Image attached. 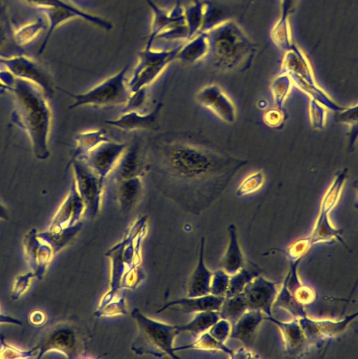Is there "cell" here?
<instances>
[{
  "instance_id": "1",
  "label": "cell",
  "mask_w": 358,
  "mask_h": 359,
  "mask_svg": "<svg viewBox=\"0 0 358 359\" xmlns=\"http://www.w3.org/2000/svg\"><path fill=\"white\" fill-rule=\"evenodd\" d=\"M161 163L178 180L210 187L218 195L248 162L194 144L175 141L160 150Z\"/></svg>"
},
{
  "instance_id": "2",
  "label": "cell",
  "mask_w": 358,
  "mask_h": 359,
  "mask_svg": "<svg viewBox=\"0 0 358 359\" xmlns=\"http://www.w3.org/2000/svg\"><path fill=\"white\" fill-rule=\"evenodd\" d=\"M132 317L137 322L139 334L132 346L137 354H152L157 357L166 355L180 358L175 354L173 347L175 337L180 333L178 326L168 325L142 315L135 309Z\"/></svg>"
},
{
  "instance_id": "3",
  "label": "cell",
  "mask_w": 358,
  "mask_h": 359,
  "mask_svg": "<svg viewBox=\"0 0 358 359\" xmlns=\"http://www.w3.org/2000/svg\"><path fill=\"white\" fill-rule=\"evenodd\" d=\"M187 41H182L172 49L153 50L145 49L139 53V60L133 76L128 83L130 93L146 89L163 73L166 67L174 60Z\"/></svg>"
},
{
  "instance_id": "4",
  "label": "cell",
  "mask_w": 358,
  "mask_h": 359,
  "mask_svg": "<svg viewBox=\"0 0 358 359\" xmlns=\"http://www.w3.org/2000/svg\"><path fill=\"white\" fill-rule=\"evenodd\" d=\"M129 65L110 78L99 83L90 91L81 94H69L76 102L70 108L85 106L99 108H112L126 105L130 92L126 84V75Z\"/></svg>"
},
{
  "instance_id": "5",
  "label": "cell",
  "mask_w": 358,
  "mask_h": 359,
  "mask_svg": "<svg viewBox=\"0 0 358 359\" xmlns=\"http://www.w3.org/2000/svg\"><path fill=\"white\" fill-rule=\"evenodd\" d=\"M77 191L85 208L92 217L99 212L104 192L105 182L83 160L74 164Z\"/></svg>"
},
{
  "instance_id": "6",
  "label": "cell",
  "mask_w": 358,
  "mask_h": 359,
  "mask_svg": "<svg viewBox=\"0 0 358 359\" xmlns=\"http://www.w3.org/2000/svg\"><path fill=\"white\" fill-rule=\"evenodd\" d=\"M126 149L123 143L112 140L101 143L89 152L82 160L103 181L112 174Z\"/></svg>"
},
{
  "instance_id": "7",
  "label": "cell",
  "mask_w": 358,
  "mask_h": 359,
  "mask_svg": "<svg viewBox=\"0 0 358 359\" xmlns=\"http://www.w3.org/2000/svg\"><path fill=\"white\" fill-rule=\"evenodd\" d=\"M197 102L223 122L233 124L237 119V108L232 99L218 85L202 88L196 95Z\"/></svg>"
},
{
  "instance_id": "8",
  "label": "cell",
  "mask_w": 358,
  "mask_h": 359,
  "mask_svg": "<svg viewBox=\"0 0 358 359\" xmlns=\"http://www.w3.org/2000/svg\"><path fill=\"white\" fill-rule=\"evenodd\" d=\"M243 294L248 310L259 311L271 316V307L277 295L275 283L257 276L245 287Z\"/></svg>"
},
{
  "instance_id": "9",
  "label": "cell",
  "mask_w": 358,
  "mask_h": 359,
  "mask_svg": "<svg viewBox=\"0 0 358 359\" xmlns=\"http://www.w3.org/2000/svg\"><path fill=\"white\" fill-rule=\"evenodd\" d=\"M146 159L140 147L135 143L126 149L111 174L116 182L144 176Z\"/></svg>"
},
{
  "instance_id": "10",
  "label": "cell",
  "mask_w": 358,
  "mask_h": 359,
  "mask_svg": "<svg viewBox=\"0 0 358 359\" xmlns=\"http://www.w3.org/2000/svg\"><path fill=\"white\" fill-rule=\"evenodd\" d=\"M347 178L348 169L341 170L335 174L322 199L316 228L321 231H327L332 228L328 214L339 201Z\"/></svg>"
},
{
  "instance_id": "11",
  "label": "cell",
  "mask_w": 358,
  "mask_h": 359,
  "mask_svg": "<svg viewBox=\"0 0 358 359\" xmlns=\"http://www.w3.org/2000/svg\"><path fill=\"white\" fill-rule=\"evenodd\" d=\"M357 316V314L356 313L338 322L330 321L316 322L305 317L301 318L298 322L308 342L309 341L313 342L323 338L332 337L341 333Z\"/></svg>"
},
{
  "instance_id": "12",
  "label": "cell",
  "mask_w": 358,
  "mask_h": 359,
  "mask_svg": "<svg viewBox=\"0 0 358 359\" xmlns=\"http://www.w3.org/2000/svg\"><path fill=\"white\" fill-rule=\"evenodd\" d=\"M162 106V103H159L146 115L139 114L135 110L127 111L116 119L106 120L105 123L126 131L151 129L156 125Z\"/></svg>"
},
{
  "instance_id": "13",
  "label": "cell",
  "mask_w": 358,
  "mask_h": 359,
  "mask_svg": "<svg viewBox=\"0 0 358 359\" xmlns=\"http://www.w3.org/2000/svg\"><path fill=\"white\" fill-rule=\"evenodd\" d=\"M225 298L217 297L212 295H207L201 297H188L165 306L158 312L173 306H178L185 313L202 312L207 311H220Z\"/></svg>"
},
{
  "instance_id": "14",
  "label": "cell",
  "mask_w": 358,
  "mask_h": 359,
  "mask_svg": "<svg viewBox=\"0 0 358 359\" xmlns=\"http://www.w3.org/2000/svg\"><path fill=\"white\" fill-rule=\"evenodd\" d=\"M264 319L262 312L248 310L232 326L230 337L240 340L246 346L250 345L259 325Z\"/></svg>"
},
{
  "instance_id": "15",
  "label": "cell",
  "mask_w": 358,
  "mask_h": 359,
  "mask_svg": "<svg viewBox=\"0 0 358 359\" xmlns=\"http://www.w3.org/2000/svg\"><path fill=\"white\" fill-rule=\"evenodd\" d=\"M264 319L269 320L280 327L283 335L286 351L291 355H298L304 351L309 342L298 321L286 324L278 322L272 317H264Z\"/></svg>"
},
{
  "instance_id": "16",
  "label": "cell",
  "mask_w": 358,
  "mask_h": 359,
  "mask_svg": "<svg viewBox=\"0 0 358 359\" xmlns=\"http://www.w3.org/2000/svg\"><path fill=\"white\" fill-rule=\"evenodd\" d=\"M212 273L204 263V240L201 241L199 259L188 286V297H201L210 294Z\"/></svg>"
},
{
  "instance_id": "17",
  "label": "cell",
  "mask_w": 358,
  "mask_h": 359,
  "mask_svg": "<svg viewBox=\"0 0 358 359\" xmlns=\"http://www.w3.org/2000/svg\"><path fill=\"white\" fill-rule=\"evenodd\" d=\"M230 242L223 260V270L232 276L244 266V258L239 243L237 228L234 225L229 227Z\"/></svg>"
},
{
  "instance_id": "18",
  "label": "cell",
  "mask_w": 358,
  "mask_h": 359,
  "mask_svg": "<svg viewBox=\"0 0 358 359\" xmlns=\"http://www.w3.org/2000/svg\"><path fill=\"white\" fill-rule=\"evenodd\" d=\"M209 51L206 33H199L185 42L178 53L177 59L187 63H194L207 55Z\"/></svg>"
},
{
  "instance_id": "19",
  "label": "cell",
  "mask_w": 358,
  "mask_h": 359,
  "mask_svg": "<svg viewBox=\"0 0 358 359\" xmlns=\"http://www.w3.org/2000/svg\"><path fill=\"white\" fill-rule=\"evenodd\" d=\"M117 199L121 208L130 209L137 201L143 190L141 177L131 178L117 182Z\"/></svg>"
},
{
  "instance_id": "20",
  "label": "cell",
  "mask_w": 358,
  "mask_h": 359,
  "mask_svg": "<svg viewBox=\"0 0 358 359\" xmlns=\"http://www.w3.org/2000/svg\"><path fill=\"white\" fill-rule=\"evenodd\" d=\"M153 13V20L151 26V35L148 38L147 44L145 49H151L153 42L156 40L157 37L164 31L167 28L177 26L175 25L169 12L164 11L160 8L154 3L153 0H146Z\"/></svg>"
},
{
  "instance_id": "21",
  "label": "cell",
  "mask_w": 358,
  "mask_h": 359,
  "mask_svg": "<svg viewBox=\"0 0 358 359\" xmlns=\"http://www.w3.org/2000/svg\"><path fill=\"white\" fill-rule=\"evenodd\" d=\"M77 140L78 146L76 154L82 159L101 142L111 139L105 129H99L83 133Z\"/></svg>"
},
{
  "instance_id": "22",
  "label": "cell",
  "mask_w": 358,
  "mask_h": 359,
  "mask_svg": "<svg viewBox=\"0 0 358 359\" xmlns=\"http://www.w3.org/2000/svg\"><path fill=\"white\" fill-rule=\"evenodd\" d=\"M248 311L243 292L230 299H225L219 311L221 318L234 325Z\"/></svg>"
},
{
  "instance_id": "23",
  "label": "cell",
  "mask_w": 358,
  "mask_h": 359,
  "mask_svg": "<svg viewBox=\"0 0 358 359\" xmlns=\"http://www.w3.org/2000/svg\"><path fill=\"white\" fill-rule=\"evenodd\" d=\"M219 311L202 312L196 314L195 318L189 324L178 326V330L181 331H189L195 336L210 329L214 324L221 319Z\"/></svg>"
},
{
  "instance_id": "24",
  "label": "cell",
  "mask_w": 358,
  "mask_h": 359,
  "mask_svg": "<svg viewBox=\"0 0 358 359\" xmlns=\"http://www.w3.org/2000/svg\"><path fill=\"white\" fill-rule=\"evenodd\" d=\"M293 84L287 74L278 76L272 82L271 90L275 108L282 110L286 100L290 95Z\"/></svg>"
},
{
  "instance_id": "25",
  "label": "cell",
  "mask_w": 358,
  "mask_h": 359,
  "mask_svg": "<svg viewBox=\"0 0 358 359\" xmlns=\"http://www.w3.org/2000/svg\"><path fill=\"white\" fill-rule=\"evenodd\" d=\"M185 16L189 31V41L199 33L201 30L203 18V4L195 0L185 10Z\"/></svg>"
},
{
  "instance_id": "26",
  "label": "cell",
  "mask_w": 358,
  "mask_h": 359,
  "mask_svg": "<svg viewBox=\"0 0 358 359\" xmlns=\"http://www.w3.org/2000/svg\"><path fill=\"white\" fill-rule=\"evenodd\" d=\"M257 276H259L257 273L244 268L230 276L229 288L225 299H230L241 294L246 285Z\"/></svg>"
},
{
  "instance_id": "27",
  "label": "cell",
  "mask_w": 358,
  "mask_h": 359,
  "mask_svg": "<svg viewBox=\"0 0 358 359\" xmlns=\"http://www.w3.org/2000/svg\"><path fill=\"white\" fill-rule=\"evenodd\" d=\"M274 303L280 308L289 311L293 317L297 318L307 317L303 305L296 301L291 292L288 290L285 283L281 294L279 295V297L277 298L276 302Z\"/></svg>"
},
{
  "instance_id": "28",
  "label": "cell",
  "mask_w": 358,
  "mask_h": 359,
  "mask_svg": "<svg viewBox=\"0 0 358 359\" xmlns=\"http://www.w3.org/2000/svg\"><path fill=\"white\" fill-rule=\"evenodd\" d=\"M265 177L262 172H255L246 176L239 185L236 194L238 197L253 194L262 188Z\"/></svg>"
},
{
  "instance_id": "29",
  "label": "cell",
  "mask_w": 358,
  "mask_h": 359,
  "mask_svg": "<svg viewBox=\"0 0 358 359\" xmlns=\"http://www.w3.org/2000/svg\"><path fill=\"white\" fill-rule=\"evenodd\" d=\"M230 275L224 270H220L212 274L210 294L225 298L230 283Z\"/></svg>"
},
{
  "instance_id": "30",
  "label": "cell",
  "mask_w": 358,
  "mask_h": 359,
  "mask_svg": "<svg viewBox=\"0 0 358 359\" xmlns=\"http://www.w3.org/2000/svg\"><path fill=\"white\" fill-rule=\"evenodd\" d=\"M327 109L315 100L310 99L309 117L312 126L317 129H322L326 123Z\"/></svg>"
},
{
  "instance_id": "31",
  "label": "cell",
  "mask_w": 358,
  "mask_h": 359,
  "mask_svg": "<svg viewBox=\"0 0 358 359\" xmlns=\"http://www.w3.org/2000/svg\"><path fill=\"white\" fill-rule=\"evenodd\" d=\"M189 36V31L187 24L177 25L171 26L162 32L156 38V40H176L187 41Z\"/></svg>"
},
{
  "instance_id": "32",
  "label": "cell",
  "mask_w": 358,
  "mask_h": 359,
  "mask_svg": "<svg viewBox=\"0 0 358 359\" xmlns=\"http://www.w3.org/2000/svg\"><path fill=\"white\" fill-rule=\"evenodd\" d=\"M232 331L231 324L223 319H221L216 324H214L210 330V335L219 342L224 344L230 336Z\"/></svg>"
},
{
  "instance_id": "33",
  "label": "cell",
  "mask_w": 358,
  "mask_h": 359,
  "mask_svg": "<svg viewBox=\"0 0 358 359\" xmlns=\"http://www.w3.org/2000/svg\"><path fill=\"white\" fill-rule=\"evenodd\" d=\"M339 120L348 124L354 131V127H357V105L343 108L340 111ZM354 131L357 132V131Z\"/></svg>"
},
{
  "instance_id": "34",
  "label": "cell",
  "mask_w": 358,
  "mask_h": 359,
  "mask_svg": "<svg viewBox=\"0 0 358 359\" xmlns=\"http://www.w3.org/2000/svg\"><path fill=\"white\" fill-rule=\"evenodd\" d=\"M147 96V88L140 90L136 92L130 93V97L126 103L124 111L135 110L144 103Z\"/></svg>"
},
{
  "instance_id": "35",
  "label": "cell",
  "mask_w": 358,
  "mask_h": 359,
  "mask_svg": "<svg viewBox=\"0 0 358 359\" xmlns=\"http://www.w3.org/2000/svg\"><path fill=\"white\" fill-rule=\"evenodd\" d=\"M284 114L278 108L267 110L264 115V122L271 127H277L284 121Z\"/></svg>"
}]
</instances>
